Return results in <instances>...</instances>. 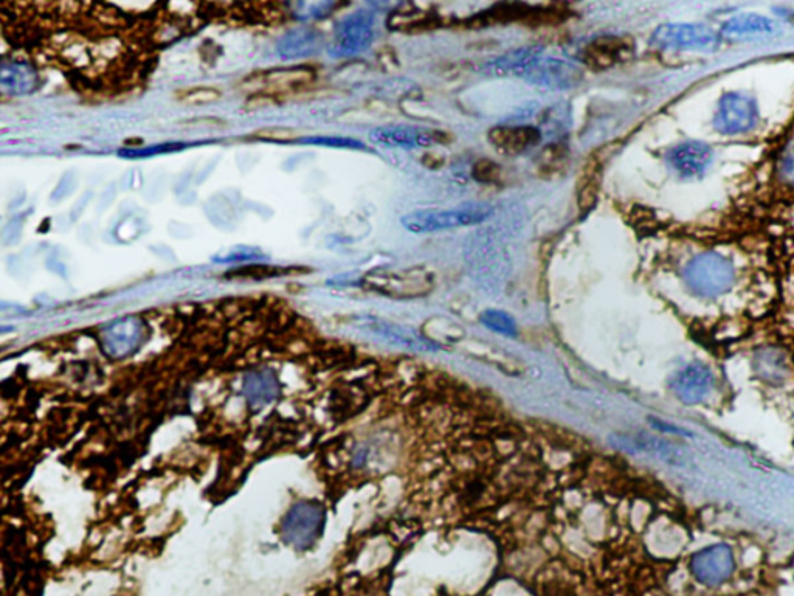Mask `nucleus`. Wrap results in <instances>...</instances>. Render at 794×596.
<instances>
[{"instance_id":"nucleus-1","label":"nucleus","mask_w":794,"mask_h":596,"mask_svg":"<svg viewBox=\"0 0 794 596\" xmlns=\"http://www.w3.org/2000/svg\"><path fill=\"white\" fill-rule=\"evenodd\" d=\"M683 278L692 294L715 298L731 291L736 283V269L732 261L722 253L705 252L687 263Z\"/></svg>"},{"instance_id":"nucleus-2","label":"nucleus","mask_w":794,"mask_h":596,"mask_svg":"<svg viewBox=\"0 0 794 596\" xmlns=\"http://www.w3.org/2000/svg\"><path fill=\"white\" fill-rule=\"evenodd\" d=\"M489 204H463L453 208H430L415 210L402 216L401 224L411 233H435L444 230L478 226L491 218Z\"/></svg>"},{"instance_id":"nucleus-3","label":"nucleus","mask_w":794,"mask_h":596,"mask_svg":"<svg viewBox=\"0 0 794 596\" xmlns=\"http://www.w3.org/2000/svg\"><path fill=\"white\" fill-rule=\"evenodd\" d=\"M518 78L548 91H568L579 86L584 78V70L573 59L548 55L542 49L529 61Z\"/></svg>"},{"instance_id":"nucleus-4","label":"nucleus","mask_w":794,"mask_h":596,"mask_svg":"<svg viewBox=\"0 0 794 596\" xmlns=\"http://www.w3.org/2000/svg\"><path fill=\"white\" fill-rule=\"evenodd\" d=\"M325 527V508L320 503L301 500L295 503L281 524L283 542L295 550H309L320 539Z\"/></svg>"},{"instance_id":"nucleus-5","label":"nucleus","mask_w":794,"mask_h":596,"mask_svg":"<svg viewBox=\"0 0 794 596\" xmlns=\"http://www.w3.org/2000/svg\"><path fill=\"white\" fill-rule=\"evenodd\" d=\"M376 18L371 11L359 10L348 14L337 24L329 49L332 56L346 58L370 49L374 41Z\"/></svg>"},{"instance_id":"nucleus-6","label":"nucleus","mask_w":794,"mask_h":596,"mask_svg":"<svg viewBox=\"0 0 794 596\" xmlns=\"http://www.w3.org/2000/svg\"><path fill=\"white\" fill-rule=\"evenodd\" d=\"M759 108L754 98L742 92H728L719 101L714 115V128L725 136L745 134L756 128Z\"/></svg>"},{"instance_id":"nucleus-7","label":"nucleus","mask_w":794,"mask_h":596,"mask_svg":"<svg viewBox=\"0 0 794 596\" xmlns=\"http://www.w3.org/2000/svg\"><path fill=\"white\" fill-rule=\"evenodd\" d=\"M146 333L145 322L140 317H121L101 330V348L106 356L121 361L145 344Z\"/></svg>"},{"instance_id":"nucleus-8","label":"nucleus","mask_w":794,"mask_h":596,"mask_svg":"<svg viewBox=\"0 0 794 596\" xmlns=\"http://www.w3.org/2000/svg\"><path fill=\"white\" fill-rule=\"evenodd\" d=\"M652 46L661 50H698L715 46L717 35L700 24H664L652 35Z\"/></svg>"},{"instance_id":"nucleus-9","label":"nucleus","mask_w":794,"mask_h":596,"mask_svg":"<svg viewBox=\"0 0 794 596\" xmlns=\"http://www.w3.org/2000/svg\"><path fill=\"white\" fill-rule=\"evenodd\" d=\"M736 567L734 553L726 544L712 545L692 556L691 572L698 583L720 586L731 578Z\"/></svg>"},{"instance_id":"nucleus-10","label":"nucleus","mask_w":794,"mask_h":596,"mask_svg":"<svg viewBox=\"0 0 794 596\" xmlns=\"http://www.w3.org/2000/svg\"><path fill=\"white\" fill-rule=\"evenodd\" d=\"M714 375L708 365L701 362L687 365L670 378V390L687 406L705 401L714 389Z\"/></svg>"},{"instance_id":"nucleus-11","label":"nucleus","mask_w":794,"mask_h":596,"mask_svg":"<svg viewBox=\"0 0 794 596\" xmlns=\"http://www.w3.org/2000/svg\"><path fill=\"white\" fill-rule=\"evenodd\" d=\"M714 153L711 146L703 142H684L674 146L667 154V162L670 168L684 177V179H695L703 176L711 167Z\"/></svg>"},{"instance_id":"nucleus-12","label":"nucleus","mask_w":794,"mask_h":596,"mask_svg":"<svg viewBox=\"0 0 794 596\" xmlns=\"http://www.w3.org/2000/svg\"><path fill=\"white\" fill-rule=\"evenodd\" d=\"M370 140L377 145L393 148H419L441 142L442 132L419 126L388 125L373 129Z\"/></svg>"},{"instance_id":"nucleus-13","label":"nucleus","mask_w":794,"mask_h":596,"mask_svg":"<svg viewBox=\"0 0 794 596\" xmlns=\"http://www.w3.org/2000/svg\"><path fill=\"white\" fill-rule=\"evenodd\" d=\"M542 132L532 125H498L489 131V142L498 153L520 156L539 145Z\"/></svg>"},{"instance_id":"nucleus-14","label":"nucleus","mask_w":794,"mask_h":596,"mask_svg":"<svg viewBox=\"0 0 794 596\" xmlns=\"http://www.w3.org/2000/svg\"><path fill=\"white\" fill-rule=\"evenodd\" d=\"M365 330L368 333L374 334L379 339L385 340L387 344L394 345V347L407 348V350L415 351H436L439 350V345L421 336L418 331L411 330L407 326L396 325V323L380 322V320H371L366 322Z\"/></svg>"},{"instance_id":"nucleus-15","label":"nucleus","mask_w":794,"mask_h":596,"mask_svg":"<svg viewBox=\"0 0 794 596\" xmlns=\"http://www.w3.org/2000/svg\"><path fill=\"white\" fill-rule=\"evenodd\" d=\"M315 73L311 67L290 66L269 70L261 73L258 78L261 91L269 94L280 95L284 92L297 91L300 87L308 86L314 80Z\"/></svg>"},{"instance_id":"nucleus-16","label":"nucleus","mask_w":794,"mask_h":596,"mask_svg":"<svg viewBox=\"0 0 794 596\" xmlns=\"http://www.w3.org/2000/svg\"><path fill=\"white\" fill-rule=\"evenodd\" d=\"M322 33L311 27H295L284 33L277 42L278 55L287 61L308 58L322 47Z\"/></svg>"},{"instance_id":"nucleus-17","label":"nucleus","mask_w":794,"mask_h":596,"mask_svg":"<svg viewBox=\"0 0 794 596\" xmlns=\"http://www.w3.org/2000/svg\"><path fill=\"white\" fill-rule=\"evenodd\" d=\"M244 395L252 409L258 410L269 406L280 395V382L275 371L270 368L252 371L244 379Z\"/></svg>"},{"instance_id":"nucleus-18","label":"nucleus","mask_w":794,"mask_h":596,"mask_svg":"<svg viewBox=\"0 0 794 596\" xmlns=\"http://www.w3.org/2000/svg\"><path fill=\"white\" fill-rule=\"evenodd\" d=\"M753 368L757 378L770 385H782L790 376V364L784 351L776 347L760 348L754 353Z\"/></svg>"},{"instance_id":"nucleus-19","label":"nucleus","mask_w":794,"mask_h":596,"mask_svg":"<svg viewBox=\"0 0 794 596\" xmlns=\"http://www.w3.org/2000/svg\"><path fill=\"white\" fill-rule=\"evenodd\" d=\"M0 83L11 94H28L38 87V69L24 59L4 61L0 70Z\"/></svg>"},{"instance_id":"nucleus-20","label":"nucleus","mask_w":794,"mask_h":596,"mask_svg":"<svg viewBox=\"0 0 794 596\" xmlns=\"http://www.w3.org/2000/svg\"><path fill=\"white\" fill-rule=\"evenodd\" d=\"M542 49L543 47L539 46H529L511 50L505 55L484 63V66H481V72L486 73L489 77H520L529 61Z\"/></svg>"},{"instance_id":"nucleus-21","label":"nucleus","mask_w":794,"mask_h":596,"mask_svg":"<svg viewBox=\"0 0 794 596\" xmlns=\"http://www.w3.org/2000/svg\"><path fill=\"white\" fill-rule=\"evenodd\" d=\"M774 32H776L774 21L760 14H742L729 19L723 25V33L726 36H763L773 35Z\"/></svg>"},{"instance_id":"nucleus-22","label":"nucleus","mask_w":794,"mask_h":596,"mask_svg":"<svg viewBox=\"0 0 794 596\" xmlns=\"http://www.w3.org/2000/svg\"><path fill=\"white\" fill-rule=\"evenodd\" d=\"M337 0H286L287 14L300 22L320 21L334 10Z\"/></svg>"},{"instance_id":"nucleus-23","label":"nucleus","mask_w":794,"mask_h":596,"mask_svg":"<svg viewBox=\"0 0 794 596\" xmlns=\"http://www.w3.org/2000/svg\"><path fill=\"white\" fill-rule=\"evenodd\" d=\"M625 49H627V47H625L619 39H598V41L593 42V44L588 47L587 61H590L588 64L599 67V69L612 66V64H615V61H618L619 56H621V53L624 52Z\"/></svg>"},{"instance_id":"nucleus-24","label":"nucleus","mask_w":794,"mask_h":596,"mask_svg":"<svg viewBox=\"0 0 794 596\" xmlns=\"http://www.w3.org/2000/svg\"><path fill=\"white\" fill-rule=\"evenodd\" d=\"M598 176L596 165L588 162L587 168L584 170V176H582V184L579 187V207L582 212L591 210L596 198H598Z\"/></svg>"},{"instance_id":"nucleus-25","label":"nucleus","mask_w":794,"mask_h":596,"mask_svg":"<svg viewBox=\"0 0 794 596\" xmlns=\"http://www.w3.org/2000/svg\"><path fill=\"white\" fill-rule=\"evenodd\" d=\"M480 320L487 330L503 334L506 337L517 336V323L509 316L508 312L500 311V309H487L481 314Z\"/></svg>"},{"instance_id":"nucleus-26","label":"nucleus","mask_w":794,"mask_h":596,"mask_svg":"<svg viewBox=\"0 0 794 596\" xmlns=\"http://www.w3.org/2000/svg\"><path fill=\"white\" fill-rule=\"evenodd\" d=\"M221 97L222 92L219 91V89L208 86L191 87V89H187V91H182L177 94L179 101L187 104L215 103V101L221 100Z\"/></svg>"},{"instance_id":"nucleus-27","label":"nucleus","mask_w":794,"mask_h":596,"mask_svg":"<svg viewBox=\"0 0 794 596\" xmlns=\"http://www.w3.org/2000/svg\"><path fill=\"white\" fill-rule=\"evenodd\" d=\"M252 137L267 142H290L298 137V132L286 126H269V128L258 129L253 132Z\"/></svg>"},{"instance_id":"nucleus-28","label":"nucleus","mask_w":794,"mask_h":596,"mask_svg":"<svg viewBox=\"0 0 794 596\" xmlns=\"http://www.w3.org/2000/svg\"><path fill=\"white\" fill-rule=\"evenodd\" d=\"M303 142L309 143V145L329 146V148L365 149V145L360 140L353 139V137L320 136L303 140Z\"/></svg>"},{"instance_id":"nucleus-29","label":"nucleus","mask_w":794,"mask_h":596,"mask_svg":"<svg viewBox=\"0 0 794 596\" xmlns=\"http://www.w3.org/2000/svg\"><path fill=\"white\" fill-rule=\"evenodd\" d=\"M280 100V95L269 94V92H256L252 97L247 98L244 109L247 111H258V109L269 108Z\"/></svg>"},{"instance_id":"nucleus-30","label":"nucleus","mask_w":794,"mask_h":596,"mask_svg":"<svg viewBox=\"0 0 794 596\" xmlns=\"http://www.w3.org/2000/svg\"><path fill=\"white\" fill-rule=\"evenodd\" d=\"M473 176L480 182H492L498 176V168L494 167L489 160H483L473 168Z\"/></svg>"},{"instance_id":"nucleus-31","label":"nucleus","mask_w":794,"mask_h":596,"mask_svg":"<svg viewBox=\"0 0 794 596\" xmlns=\"http://www.w3.org/2000/svg\"><path fill=\"white\" fill-rule=\"evenodd\" d=\"M779 165H781V173L784 179L794 184V143H791L790 146L785 148Z\"/></svg>"},{"instance_id":"nucleus-32","label":"nucleus","mask_w":794,"mask_h":596,"mask_svg":"<svg viewBox=\"0 0 794 596\" xmlns=\"http://www.w3.org/2000/svg\"><path fill=\"white\" fill-rule=\"evenodd\" d=\"M183 125L188 128H224L227 122L218 117H199L191 118V120L183 122Z\"/></svg>"},{"instance_id":"nucleus-33","label":"nucleus","mask_w":794,"mask_h":596,"mask_svg":"<svg viewBox=\"0 0 794 596\" xmlns=\"http://www.w3.org/2000/svg\"><path fill=\"white\" fill-rule=\"evenodd\" d=\"M371 8L376 11H384V13H391L401 8L405 4V0H366Z\"/></svg>"}]
</instances>
